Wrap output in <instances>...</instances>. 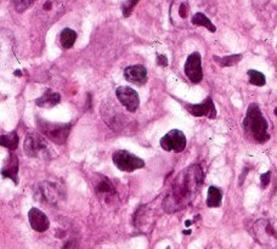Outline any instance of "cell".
<instances>
[{"label":"cell","instance_id":"1","mask_svg":"<svg viewBox=\"0 0 277 249\" xmlns=\"http://www.w3.org/2000/svg\"><path fill=\"white\" fill-rule=\"evenodd\" d=\"M203 183V170L200 166H191L181 172L175 179L172 191L164 201V209L175 213L191 203L200 186Z\"/></svg>","mask_w":277,"mask_h":249},{"label":"cell","instance_id":"2","mask_svg":"<svg viewBox=\"0 0 277 249\" xmlns=\"http://www.w3.org/2000/svg\"><path fill=\"white\" fill-rule=\"evenodd\" d=\"M268 127V122L261 114L259 106L257 104L249 105L244 120H243V128L245 132L249 133L255 141L264 143L270 139Z\"/></svg>","mask_w":277,"mask_h":249},{"label":"cell","instance_id":"3","mask_svg":"<svg viewBox=\"0 0 277 249\" xmlns=\"http://www.w3.org/2000/svg\"><path fill=\"white\" fill-rule=\"evenodd\" d=\"M205 0H173L171 6V21L177 28H186L191 25L193 10L201 6Z\"/></svg>","mask_w":277,"mask_h":249},{"label":"cell","instance_id":"4","mask_svg":"<svg viewBox=\"0 0 277 249\" xmlns=\"http://www.w3.org/2000/svg\"><path fill=\"white\" fill-rule=\"evenodd\" d=\"M36 124H38L39 132L43 133L48 139H50L52 142L57 143V145H64L66 143L67 138H69L70 128V124H62V123H50L45 122V120L38 118L36 119Z\"/></svg>","mask_w":277,"mask_h":249},{"label":"cell","instance_id":"5","mask_svg":"<svg viewBox=\"0 0 277 249\" xmlns=\"http://www.w3.org/2000/svg\"><path fill=\"white\" fill-rule=\"evenodd\" d=\"M23 149L26 154L32 158H50V149L45 139L38 133L27 134L23 143Z\"/></svg>","mask_w":277,"mask_h":249},{"label":"cell","instance_id":"6","mask_svg":"<svg viewBox=\"0 0 277 249\" xmlns=\"http://www.w3.org/2000/svg\"><path fill=\"white\" fill-rule=\"evenodd\" d=\"M255 238L265 247L277 249V230L269 220H258L253 226Z\"/></svg>","mask_w":277,"mask_h":249},{"label":"cell","instance_id":"7","mask_svg":"<svg viewBox=\"0 0 277 249\" xmlns=\"http://www.w3.org/2000/svg\"><path fill=\"white\" fill-rule=\"evenodd\" d=\"M112 161H113L114 166L118 168L122 172L132 173L134 170L141 169L145 167V162L143 159L138 158L135 154L130 153V152L124 151V149H119V151L113 152L112 154Z\"/></svg>","mask_w":277,"mask_h":249},{"label":"cell","instance_id":"8","mask_svg":"<svg viewBox=\"0 0 277 249\" xmlns=\"http://www.w3.org/2000/svg\"><path fill=\"white\" fill-rule=\"evenodd\" d=\"M101 113H103V118L107 125L114 132H121L127 124V118L117 108L116 104L113 102L107 104V101H104L103 106H101Z\"/></svg>","mask_w":277,"mask_h":249},{"label":"cell","instance_id":"9","mask_svg":"<svg viewBox=\"0 0 277 249\" xmlns=\"http://www.w3.org/2000/svg\"><path fill=\"white\" fill-rule=\"evenodd\" d=\"M161 147L167 152H182L186 147V136L180 130H171L161 139Z\"/></svg>","mask_w":277,"mask_h":249},{"label":"cell","instance_id":"10","mask_svg":"<svg viewBox=\"0 0 277 249\" xmlns=\"http://www.w3.org/2000/svg\"><path fill=\"white\" fill-rule=\"evenodd\" d=\"M185 74L192 83L197 84L202 80L203 71H202V59H201L200 52H192L187 57L185 62Z\"/></svg>","mask_w":277,"mask_h":249},{"label":"cell","instance_id":"11","mask_svg":"<svg viewBox=\"0 0 277 249\" xmlns=\"http://www.w3.org/2000/svg\"><path fill=\"white\" fill-rule=\"evenodd\" d=\"M116 96L119 100V102L130 113H134L138 108L140 99H138L137 91L133 88H129V86H118L116 89Z\"/></svg>","mask_w":277,"mask_h":249},{"label":"cell","instance_id":"12","mask_svg":"<svg viewBox=\"0 0 277 249\" xmlns=\"http://www.w3.org/2000/svg\"><path fill=\"white\" fill-rule=\"evenodd\" d=\"M38 195L41 201H46V203L56 204L61 198H64V191L59 185L50 181H44L39 183Z\"/></svg>","mask_w":277,"mask_h":249},{"label":"cell","instance_id":"13","mask_svg":"<svg viewBox=\"0 0 277 249\" xmlns=\"http://www.w3.org/2000/svg\"><path fill=\"white\" fill-rule=\"evenodd\" d=\"M186 109L195 117H208L209 119H214L216 117L215 105L211 98H207L202 104L187 105Z\"/></svg>","mask_w":277,"mask_h":249},{"label":"cell","instance_id":"14","mask_svg":"<svg viewBox=\"0 0 277 249\" xmlns=\"http://www.w3.org/2000/svg\"><path fill=\"white\" fill-rule=\"evenodd\" d=\"M28 219L32 229L36 232H45L50 227V221L46 214L38 208H32L28 212Z\"/></svg>","mask_w":277,"mask_h":249},{"label":"cell","instance_id":"15","mask_svg":"<svg viewBox=\"0 0 277 249\" xmlns=\"http://www.w3.org/2000/svg\"><path fill=\"white\" fill-rule=\"evenodd\" d=\"M124 78L130 83L143 85L147 80V70L142 65H135L129 66L124 70Z\"/></svg>","mask_w":277,"mask_h":249},{"label":"cell","instance_id":"16","mask_svg":"<svg viewBox=\"0 0 277 249\" xmlns=\"http://www.w3.org/2000/svg\"><path fill=\"white\" fill-rule=\"evenodd\" d=\"M95 192L99 197H103L104 201L113 198L116 195V190H114L111 180L103 175H99V180L95 183Z\"/></svg>","mask_w":277,"mask_h":249},{"label":"cell","instance_id":"17","mask_svg":"<svg viewBox=\"0 0 277 249\" xmlns=\"http://www.w3.org/2000/svg\"><path fill=\"white\" fill-rule=\"evenodd\" d=\"M60 101H61L60 94L54 93L50 89H46L45 93H44L40 98L35 100V104L38 105L39 107H54L56 106Z\"/></svg>","mask_w":277,"mask_h":249},{"label":"cell","instance_id":"18","mask_svg":"<svg viewBox=\"0 0 277 249\" xmlns=\"http://www.w3.org/2000/svg\"><path fill=\"white\" fill-rule=\"evenodd\" d=\"M17 173H18V159L14 153H11V156H10V159H9V166L2 168L1 175L2 178L11 179L15 185H17L18 183Z\"/></svg>","mask_w":277,"mask_h":249},{"label":"cell","instance_id":"19","mask_svg":"<svg viewBox=\"0 0 277 249\" xmlns=\"http://www.w3.org/2000/svg\"><path fill=\"white\" fill-rule=\"evenodd\" d=\"M221 199H223V193H221L220 188L215 187V186H210L208 188L207 197V206L209 208H218V207H220Z\"/></svg>","mask_w":277,"mask_h":249},{"label":"cell","instance_id":"20","mask_svg":"<svg viewBox=\"0 0 277 249\" xmlns=\"http://www.w3.org/2000/svg\"><path fill=\"white\" fill-rule=\"evenodd\" d=\"M191 25H193V26H202V27L207 28L209 32H213V33L216 31L215 26H214L213 23H211V21L209 20V18L206 16V15L203 14V12H201V11L196 12V14L193 15L192 20H191Z\"/></svg>","mask_w":277,"mask_h":249},{"label":"cell","instance_id":"21","mask_svg":"<svg viewBox=\"0 0 277 249\" xmlns=\"http://www.w3.org/2000/svg\"><path fill=\"white\" fill-rule=\"evenodd\" d=\"M77 40V33L70 28H65L60 34V41L65 49H70Z\"/></svg>","mask_w":277,"mask_h":249},{"label":"cell","instance_id":"22","mask_svg":"<svg viewBox=\"0 0 277 249\" xmlns=\"http://www.w3.org/2000/svg\"><path fill=\"white\" fill-rule=\"evenodd\" d=\"M1 146L2 147L9 148L10 151H15L18 146V136L16 132H11L9 134H2L1 138Z\"/></svg>","mask_w":277,"mask_h":249},{"label":"cell","instance_id":"23","mask_svg":"<svg viewBox=\"0 0 277 249\" xmlns=\"http://www.w3.org/2000/svg\"><path fill=\"white\" fill-rule=\"evenodd\" d=\"M241 60H242L241 54L229 55V56H224V57L214 56V61L218 62L221 67H232V66H235L236 64H239Z\"/></svg>","mask_w":277,"mask_h":249},{"label":"cell","instance_id":"24","mask_svg":"<svg viewBox=\"0 0 277 249\" xmlns=\"http://www.w3.org/2000/svg\"><path fill=\"white\" fill-rule=\"evenodd\" d=\"M248 74V79H249V83L252 85L255 86H264L266 83L265 79V75L263 73L259 72V71H255V70H249L247 72Z\"/></svg>","mask_w":277,"mask_h":249},{"label":"cell","instance_id":"25","mask_svg":"<svg viewBox=\"0 0 277 249\" xmlns=\"http://www.w3.org/2000/svg\"><path fill=\"white\" fill-rule=\"evenodd\" d=\"M138 2V0H127V1L123 4L122 6V11H123V16L124 17H129L130 14H132L133 9L137 6V4Z\"/></svg>","mask_w":277,"mask_h":249},{"label":"cell","instance_id":"26","mask_svg":"<svg viewBox=\"0 0 277 249\" xmlns=\"http://www.w3.org/2000/svg\"><path fill=\"white\" fill-rule=\"evenodd\" d=\"M35 0H14V6L17 12H23L27 10Z\"/></svg>","mask_w":277,"mask_h":249},{"label":"cell","instance_id":"27","mask_svg":"<svg viewBox=\"0 0 277 249\" xmlns=\"http://www.w3.org/2000/svg\"><path fill=\"white\" fill-rule=\"evenodd\" d=\"M270 178H271V173L268 172L265 173V174H263L260 177V181H261V187L265 188L266 186L269 185V182H270Z\"/></svg>","mask_w":277,"mask_h":249},{"label":"cell","instance_id":"28","mask_svg":"<svg viewBox=\"0 0 277 249\" xmlns=\"http://www.w3.org/2000/svg\"><path fill=\"white\" fill-rule=\"evenodd\" d=\"M157 65L162 67L168 66V59H167L166 55H158L157 56Z\"/></svg>","mask_w":277,"mask_h":249},{"label":"cell","instance_id":"29","mask_svg":"<svg viewBox=\"0 0 277 249\" xmlns=\"http://www.w3.org/2000/svg\"><path fill=\"white\" fill-rule=\"evenodd\" d=\"M14 74L17 75V77H21V71H15Z\"/></svg>","mask_w":277,"mask_h":249},{"label":"cell","instance_id":"30","mask_svg":"<svg viewBox=\"0 0 277 249\" xmlns=\"http://www.w3.org/2000/svg\"><path fill=\"white\" fill-rule=\"evenodd\" d=\"M184 233H185V235H190L191 231H190V230H186V231H184Z\"/></svg>","mask_w":277,"mask_h":249},{"label":"cell","instance_id":"31","mask_svg":"<svg viewBox=\"0 0 277 249\" xmlns=\"http://www.w3.org/2000/svg\"><path fill=\"white\" fill-rule=\"evenodd\" d=\"M190 225H191V220H187V221H186V226H190Z\"/></svg>","mask_w":277,"mask_h":249},{"label":"cell","instance_id":"32","mask_svg":"<svg viewBox=\"0 0 277 249\" xmlns=\"http://www.w3.org/2000/svg\"><path fill=\"white\" fill-rule=\"evenodd\" d=\"M274 112H275V114H276V117H277V108H275V111H274Z\"/></svg>","mask_w":277,"mask_h":249}]
</instances>
